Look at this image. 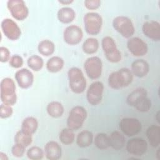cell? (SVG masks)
I'll list each match as a JSON object with an SVG mask.
<instances>
[{"label": "cell", "instance_id": "obj_1", "mask_svg": "<svg viewBox=\"0 0 160 160\" xmlns=\"http://www.w3.org/2000/svg\"><path fill=\"white\" fill-rule=\"evenodd\" d=\"M133 81V74L127 68H122L111 72L108 77V84L114 89H119L128 86Z\"/></svg>", "mask_w": 160, "mask_h": 160}, {"label": "cell", "instance_id": "obj_2", "mask_svg": "<svg viewBox=\"0 0 160 160\" xmlns=\"http://www.w3.org/2000/svg\"><path fill=\"white\" fill-rule=\"evenodd\" d=\"M68 77L69 86L75 94L82 93L86 88V80L81 69L72 67L68 70Z\"/></svg>", "mask_w": 160, "mask_h": 160}, {"label": "cell", "instance_id": "obj_3", "mask_svg": "<svg viewBox=\"0 0 160 160\" xmlns=\"http://www.w3.org/2000/svg\"><path fill=\"white\" fill-rule=\"evenodd\" d=\"M0 97L4 104L13 106L17 101L16 85L14 81L9 78L2 79L0 84Z\"/></svg>", "mask_w": 160, "mask_h": 160}, {"label": "cell", "instance_id": "obj_4", "mask_svg": "<svg viewBox=\"0 0 160 160\" xmlns=\"http://www.w3.org/2000/svg\"><path fill=\"white\" fill-rule=\"evenodd\" d=\"M101 46L106 59L112 63H117L121 60V52L118 48L114 39L111 36H105L101 41Z\"/></svg>", "mask_w": 160, "mask_h": 160}, {"label": "cell", "instance_id": "obj_5", "mask_svg": "<svg viewBox=\"0 0 160 160\" xmlns=\"http://www.w3.org/2000/svg\"><path fill=\"white\" fill-rule=\"evenodd\" d=\"M88 113L86 109L81 106H76L69 111L67 119L68 128L76 131L80 129L83 125Z\"/></svg>", "mask_w": 160, "mask_h": 160}, {"label": "cell", "instance_id": "obj_6", "mask_svg": "<svg viewBox=\"0 0 160 160\" xmlns=\"http://www.w3.org/2000/svg\"><path fill=\"white\" fill-rule=\"evenodd\" d=\"M83 22L85 31L89 35H98L101 31L102 18L98 12H89L86 13L83 17Z\"/></svg>", "mask_w": 160, "mask_h": 160}, {"label": "cell", "instance_id": "obj_7", "mask_svg": "<svg viewBox=\"0 0 160 160\" xmlns=\"http://www.w3.org/2000/svg\"><path fill=\"white\" fill-rule=\"evenodd\" d=\"M114 29L125 38H130L135 32V28L132 21L124 16L116 17L112 21Z\"/></svg>", "mask_w": 160, "mask_h": 160}, {"label": "cell", "instance_id": "obj_8", "mask_svg": "<svg viewBox=\"0 0 160 160\" xmlns=\"http://www.w3.org/2000/svg\"><path fill=\"white\" fill-rule=\"evenodd\" d=\"M84 69L89 78L92 80L99 79L102 74V62L98 56L88 58L84 64Z\"/></svg>", "mask_w": 160, "mask_h": 160}, {"label": "cell", "instance_id": "obj_9", "mask_svg": "<svg viewBox=\"0 0 160 160\" xmlns=\"http://www.w3.org/2000/svg\"><path fill=\"white\" fill-rule=\"evenodd\" d=\"M121 132L128 137H132L141 132L142 124L140 121L134 118H124L119 124Z\"/></svg>", "mask_w": 160, "mask_h": 160}, {"label": "cell", "instance_id": "obj_10", "mask_svg": "<svg viewBox=\"0 0 160 160\" xmlns=\"http://www.w3.org/2000/svg\"><path fill=\"white\" fill-rule=\"evenodd\" d=\"M7 8L11 16L18 21H24L29 15V9L22 0H9Z\"/></svg>", "mask_w": 160, "mask_h": 160}, {"label": "cell", "instance_id": "obj_11", "mask_svg": "<svg viewBox=\"0 0 160 160\" xmlns=\"http://www.w3.org/2000/svg\"><path fill=\"white\" fill-rule=\"evenodd\" d=\"M104 84L99 81L93 82L88 88L86 99L88 103L93 106H98L102 101L104 92Z\"/></svg>", "mask_w": 160, "mask_h": 160}, {"label": "cell", "instance_id": "obj_12", "mask_svg": "<svg viewBox=\"0 0 160 160\" xmlns=\"http://www.w3.org/2000/svg\"><path fill=\"white\" fill-rule=\"evenodd\" d=\"M1 27L4 36L9 40L16 41L21 37V29L12 19L9 18L3 19L1 22Z\"/></svg>", "mask_w": 160, "mask_h": 160}, {"label": "cell", "instance_id": "obj_13", "mask_svg": "<svg viewBox=\"0 0 160 160\" xmlns=\"http://www.w3.org/2000/svg\"><path fill=\"white\" fill-rule=\"evenodd\" d=\"M127 152L134 156H141L148 150V143L141 138H134L129 139L126 146Z\"/></svg>", "mask_w": 160, "mask_h": 160}, {"label": "cell", "instance_id": "obj_14", "mask_svg": "<svg viewBox=\"0 0 160 160\" xmlns=\"http://www.w3.org/2000/svg\"><path fill=\"white\" fill-rule=\"evenodd\" d=\"M83 38V32L81 28L74 24L66 27L63 32V39L69 45L78 44Z\"/></svg>", "mask_w": 160, "mask_h": 160}, {"label": "cell", "instance_id": "obj_15", "mask_svg": "<svg viewBox=\"0 0 160 160\" xmlns=\"http://www.w3.org/2000/svg\"><path fill=\"white\" fill-rule=\"evenodd\" d=\"M127 48L131 54L136 57L143 56L148 51L146 42L138 37L130 38L127 42Z\"/></svg>", "mask_w": 160, "mask_h": 160}, {"label": "cell", "instance_id": "obj_16", "mask_svg": "<svg viewBox=\"0 0 160 160\" xmlns=\"http://www.w3.org/2000/svg\"><path fill=\"white\" fill-rule=\"evenodd\" d=\"M143 34L154 41L160 40V24L158 21L151 20L144 22L142 26Z\"/></svg>", "mask_w": 160, "mask_h": 160}, {"label": "cell", "instance_id": "obj_17", "mask_svg": "<svg viewBox=\"0 0 160 160\" xmlns=\"http://www.w3.org/2000/svg\"><path fill=\"white\" fill-rule=\"evenodd\" d=\"M15 79L18 86L21 88L26 89L32 85L34 75L30 70L26 68H22L16 72Z\"/></svg>", "mask_w": 160, "mask_h": 160}, {"label": "cell", "instance_id": "obj_18", "mask_svg": "<svg viewBox=\"0 0 160 160\" xmlns=\"http://www.w3.org/2000/svg\"><path fill=\"white\" fill-rule=\"evenodd\" d=\"M44 155L49 160H58L62 156V149L58 142L54 141H48L44 146Z\"/></svg>", "mask_w": 160, "mask_h": 160}, {"label": "cell", "instance_id": "obj_19", "mask_svg": "<svg viewBox=\"0 0 160 160\" xmlns=\"http://www.w3.org/2000/svg\"><path fill=\"white\" fill-rule=\"evenodd\" d=\"M131 71L133 76L141 78L146 76L149 72V65L146 61L138 59L132 62Z\"/></svg>", "mask_w": 160, "mask_h": 160}, {"label": "cell", "instance_id": "obj_20", "mask_svg": "<svg viewBox=\"0 0 160 160\" xmlns=\"http://www.w3.org/2000/svg\"><path fill=\"white\" fill-rule=\"evenodd\" d=\"M146 137L150 145L153 148H157L160 144V127L158 125H151L146 132Z\"/></svg>", "mask_w": 160, "mask_h": 160}, {"label": "cell", "instance_id": "obj_21", "mask_svg": "<svg viewBox=\"0 0 160 160\" xmlns=\"http://www.w3.org/2000/svg\"><path fill=\"white\" fill-rule=\"evenodd\" d=\"M58 20L63 24H69L76 18L74 10L69 7H63L59 9L57 13Z\"/></svg>", "mask_w": 160, "mask_h": 160}, {"label": "cell", "instance_id": "obj_22", "mask_svg": "<svg viewBox=\"0 0 160 160\" xmlns=\"http://www.w3.org/2000/svg\"><path fill=\"white\" fill-rule=\"evenodd\" d=\"M109 138L110 147L115 150H120L125 145L124 135L119 131L112 132Z\"/></svg>", "mask_w": 160, "mask_h": 160}, {"label": "cell", "instance_id": "obj_23", "mask_svg": "<svg viewBox=\"0 0 160 160\" xmlns=\"http://www.w3.org/2000/svg\"><path fill=\"white\" fill-rule=\"evenodd\" d=\"M38 128V121L36 118L32 116L26 118L22 122L21 130L24 132L32 136Z\"/></svg>", "mask_w": 160, "mask_h": 160}, {"label": "cell", "instance_id": "obj_24", "mask_svg": "<svg viewBox=\"0 0 160 160\" xmlns=\"http://www.w3.org/2000/svg\"><path fill=\"white\" fill-rule=\"evenodd\" d=\"M94 141V136L92 132L88 130H83L78 133L76 138L77 145L82 148L90 146Z\"/></svg>", "mask_w": 160, "mask_h": 160}, {"label": "cell", "instance_id": "obj_25", "mask_svg": "<svg viewBox=\"0 0 160 160\" xmlns=\"http://www.w3.org/2000/svg\"><path fill=\"white\" fill-rule=\"evenodd\" d=\"M64 61L59 56H52L46 62L47 70L52 73L58 72L63 68Z\"/></svg>", "mask_w": 160, "mask_h": 160}, {"label": "cell", "instance_id": "obj_26", "mask_svg": "<svg viewBox=\"0 0 160 160\" xmlns=\"http://www.w3.org/2000/svg\"><path fill=\"white\" fill-rule=\"evenodd\" d=\"M46 111L51 117L53 118H58L62 116L64 108L61 102L58 101H51L48 104Z\"/></svg>", "mask_w": 160, "mask_h": 160}, {"label": "cell", "instance_id": "obj_27", "mask_svg": "<svg viewBox=\"0 0 160 160\" xmlns=\"http://www.w3.org/2000/svg\"><path fill=\"white\" fill-rule=\"evenodd\" d=\"M38 50L40 54L44 56H49L54 52L55 45L52 41L49 39H44L39 42Z\"/></svg>", "mask_w": 160, "mask_h": 160}, {"label": "cell", "instance_id": "obj_28", "mask_svg": "<svg viewBox=\"0 0 160 160\" xmlns=\"http://www.w3.org/2000/svg\"><path fill=\"white\" fill-rule=\"evenodd\" d=\"M99 47V43L96 38H88L83 42L82 49L87 54H93L96 53Z\"/></svg>", "mask_w": 160, "mask_h": 160}, {"label": "cell", "instance_id": "obj_29", "mask_svg": "<svg viewBox=\"0 0 160 160\" xmlns=\"http://www.w3.org/2000/svg\"><path fill=\"white\" fill-rule=\"evenodd\" d=\"M151 101L148 97V95L139 98L134 103L133 107L139 112H148L151 108Z\"/></svg>", "mask_w": 160, "mask_h": 160}, {"label": "cell", "instance_id": "obj_30", "mask_svg": "<svg viewBox=\"0 0 160 160\" xmlns=\"http://www.w3.org/2000/svg\"><path fill=\"white\" fill-rule=\"evenodd\" d=\"M148 95V92L146 89L144 88H138L133 90L132 92H131L127 98H126V102L127 104L131 107H133L135 102L141 97L143 96Z\"/></svg>", "mask_w": 160, "mask_h": 160}, {"label": "cell", "instance_id": "obj_31", "mask_svg": "<svg viewBox=\"0 0 160 160\" xmlns=\"http://www.w3.org/2000/svg\"><path fill=\"white\" fill-rule=\"evenodd\" d=\"M59 139L61 143L65 145H70L74 141L75 134L74 131L69 128L62 129L59 135Z\"/></svg>", "mask_w": 160, "mask_h": 160}, {"label": "cell", "instance_id": "obj_32", "mask_svg": "<svg viewBox=\"0 0 160 160\" xmlns=\"http://www.w3.org/2000/svg\"><path fill=\"white\" fill-rule=\"evenodd\" d=\"M94 145L97 148L103 150L110 147L109 136L105 133H98L94 139Z\"/></svg>", "mask_w": 160, "mask_h": 160}, {"label": "cell", "instance_id": "obj_33", "mask_svg": "<svg viewBox=\"0 0 160 160\" xmlns=\"http://www.w3.org/2000/svg\"><path fill=\"white\" fill-rule=\"evenodd\" d=\"M27 64L31 69L34 71H39L44 66V61L38 55H32L28 59Z\"/></svg>", "mask_w": 160, "mask_h": 160}, {"label": "cell", "instance_id": "obj_34", "mask_svg": "<svg viewBox=\"0 0 160 160\" xmlns=\"http://www.w3.org/2000/svg\"><path fill=\"white\" fill-rule=\"evenodd\" d=\"M15 143L20 144L25 147L29 146L32 142V138L31 135L28 134L21 130L18 131L14 136Z\"/></svg>", "mask_w": 160, "mask_h": 160}, {"label": "cell", "instance_id": "obj_35", "mask_svg": "<svg viewBox=\"0 0 160 160\" xmlns=\"http://www.w3.org/2000/svg\"><path fill=\"white\" fill-rule=\"evenodd\" d=\"M26 155L29 159L39 160L43 158L44 151L38 146H32L27 151Z\"/></svg>", "mask_w": 160, "mask_h": 160}, {"label": "cell", "instance_id": "obj_36", "mask_svg": "<svg viewBox=\"0 0 160 160\" xmlns=\"http://www.w3.org/2000/svg\"><path fill=\"white\" fill-rule=\"evenodd\" d=\"M13 109L11 106L2 103L0 106V117L1 119H6L12 116Z\"/></svg>", "mask_w": 160, "mask_h": 160}, {"label": "cell", "instance_id": "obj_37", "mask_svg": "<svg viewBox=\"0 0 160 160\" xmlns=\"http://www.w3.org/2000/svg\"><path fill=\"white\" fill-rule=\"evenodd\" d=\"M24 61L22 58L18 54H14L12 56L9 61V64L10 66L14 68H20L22 66Z\"/></svg>", "mask_w": 160, "mask_h": 160}, {"label": "cell", "instance_id": "obj_38", "mask_svg": "<svg viewBox=\"0 0 160 160\" xmlns=\"http://www.w3.org/2000/svg\"><path fill=\"white\" fill-rule=\"evenodd\" d=\"M26 148L22 144L15 143L11 148L12 154L16 158H21L25 153Z\"/></svg>", "mask_w": 160, "mask_h": 160}, {"label": "cell", "instance_id": "obj_39", "mask_svg": "<svg viewBox=\"0 0 160 160\" xmlns=\"http://www.w3.org/2000/svg\"><path fill=\"white\" fill-rule=\"evenodd\" d=\"M10 51L9 50L4 46L0 48V61L2 62H6L9 61L10 57Z\"/></svg>", "mask_w": 160, "mask_h": 160}, {"label": "cell", "instance_id": "obj_40", "mask_svg": "<svg viewBox=\"0 0 160 160\" xmlns=\"http://www.w3.org/2000/svg\"><path fill=\"white\" fill-rule=\"evenodd\" d=\"M84 6L89 10H94L99 8L101 6L99 0H86L84 1Z\"/></svg>", "mask_w": 160, "mask_h": 160}, {"label": "cell", "instance_id": "obj_41", "mask_svg": "<svg viewBox=\"0 0 160 160\" xmlns=\"http://www.w3.org/2000/svg\"><path fill=\"white\" fill-rule=\"evenodd\" d=\"M58 2L60 4H62L63 5H68L74 2L73 0H59Z\"/></svg>", "mask_w": 160, "mask_h": 160}, {"label": "cell", "instance_id": "obj_42", "mask_svg": "<svg viewBox=\"0 0 160 160\" xmlns=\"http://www.w3.org/2000/svg\"><path fill=\"white\" fill-rule=\"evenodd\" d=\"M7 154L3 152H0V160H8Z\"/></svg>", "mask_w": 160, "mask_h": 160}, {"label": "cell", "instance_id": "obj_43", "mask_svg": "<svg viewBox=\"0 0 160 160\" xmlns=\"http://www.w3.org/2000/svg\"><path fill=\"white\" fill-rule=\"evenodd\" d=\"M156 158L158 160H160V148H159L156 151Z\"/></svg>", "mask_w": 160, "mask_h": 160}, {"label": "cell", "instance_id": "obj_44", "mask_svg": "<svg viewBox=\"0 0 160 160\" xmlns=\"http://www.w3.org/2000/svg\"><path fill=\"white\" fill-rule=\"evenodd\" d=\"M159 111H158L156 115V120L158 121V123H159Z\"/></svg>", "mask_w": 160, "mask_h": 160}]
</instances>
